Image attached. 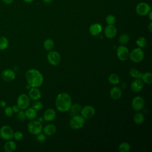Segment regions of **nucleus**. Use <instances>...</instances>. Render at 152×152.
<instances>
[{
	"instance_id": "nucleus-1",
	"label": "nucleus",
	"mask_w": 152,
	"mask_h": 152,
	"mask_svg": "<svg viewBox=\"0 0 152 152\" xmlns=\"http://www.w3.org/2000/svg\"><path fill=\"white\" fill-rule=\"evenodd\" d=\"M26 79L31 87H39L43 83V76L37 69L31 68L26 72Z\"/></svg>"
},
{
	"instance_id": "nucleus-2",
	"label": "nucleus",
	"mask_w": 152,
	"mask_h": 152,
	"mask_svg": "<svg viewBox=\"0 0 152 152\" xmlns=\"http://www.w3.org/2000/svg\"><path fill=\"white\" fill-rule=\"evenodd\" d=\"M72 105V99L66 93H61L58 94L55 100V106L58 110L61 112L69 111Z\"/></svg>"
},
{
	"instance_id": "nucleus-3",
	"label": "nucleus",
	"mask_w": 152,
	"mask_h": 152,
	"mask_svg": "<svg viewBox=\"0 0 152 152\" xmlns=\"http://www.w3.org/2000/svg\"><path fill=\"white\" fill-rule=\"evenodd\" d=\"M27 130L28 132L34 135H37L41 133L43 130V125L42 122L34 119L30 121L27 125Z\"/></svg>"
},
{
	"instance_id": "nucleus-4",
	"label": "nucleus",
	"mask_w": 152,
	"mask_h": 152,
	"mask_svg": "<svg viewBox=\"0 0 152 152\" xmlns=\"http://www.w3.org/2000/svg\"><path fill=\"white\" fill-rule=\"evenodd\" d=\"M129 58L134 63H139L141 62L144 58V51L140 48H135L129 52Z\"/></svg>"
},
{
	"instance_id": "nucleus-5",
	"label": "nucleus",
	"mask_w": 152,
	"mask_h": 152,
	"mask_svg": "<svg viewBox=\"0 0 152 152\" xmlns=\"http://www.w3.org/2000/svg\"><path fill=\"white\" fill-rule=\"evenodd\" d=\"M85 124V119L79 115H76L72 116L69 121V126L73 129H81Z\"/></svg>"
},
{
	"instance_id": "nucleus-6",
	"label": "nucleus",
	"mask_w": 152,
	"mask_h": 152,
	"mask_svg": "<svg viewBox=\"0 0 152 152\" xmlns=\"http://www.w3.org/2000/svg\"><path fill=\"white\" fill-rule=\"evenodd\" d=\"M14 131L12 128L7 125H3L0 128V137L1 138L5 140H11L13 138Z\"/></svg>"
},
{
	"instance_id": "nucleus-7",
	"label": "nucleus",
	"mask_w": 152,
	"mask_h": 152,
	"mask_svg": "<svg viewBox=\"0 0 152 152\" xmlns=\"http://www.w3.org/2000/svg\"><path fill=\"white\" fill-rule=\"evenodd\" d=\"M30 104V98L29 96L23 93L18 96L17 99V104L20 109V110H25L28 108Z\"/></svg>"
},
{
	"instance_id": "nucleus-8",
	"label": "nucleus",
	"mask_w": 152,
	"mask_h": 152,
	"mask_svg": "<svg viewBox=\"0 0 152 152\" xmlns=\"http://www.w3.org/2000/svg\"><path fill=\"white\" fill-rule=\"evenodd\" d=\"M151 10V6L145 2H139L135 7V12L140 16L147 15Z\"/></svg>"
},
{
	"instance_id": "nucleus-9",
	"label": "nucleus",
	"mask_w": 152,
	"mask_h": 152,
	"mask_svg": "<svg viewBox=\"0 0 152 152\" xmlns=\"http://www.w3.org/2000/svg\"><path fill=\"white\" fill-rule=\"evenodd\" d=\"M47 59L49 64L53 66L58 65L61 61L60 54L55 50H50L48 53Z\"/></svg>"
},
{
	"instance_id": "nucleus-10",
	"label": "nucleus",
	"mask_w": 152,
	"mask_h": 152,
	"mask_svg": "<svg viewBox=\"0 0 152 152\" xmlns=\"http://www.w3.org/2000/svg\"><path fill=\"white\" fill-rule=\"evenodd\" d=\"M116 55L118 58L122 61H125L127 60L129 55V50L128 48L124 45H120L116 49Z\"/></svg>"
},
{
	"instance_id": "nucleus-11",
	"label": "nucleus",
	"mask_w": 152,
	"mask_h": 152,
	"mask_svg": "<svg viewBox=\"0 0 152 152\" xmlns=\"http://www.w3.org/2000/svg\"><path fill=\"white\" fill-rule=\"evenodd\" d=\"M145 105V102L144 99L141 96L135 97L131 102V107L135 111L141 110Z\"/></svg>"
},
{
	"instance_id": "nucleus-12",
	"label": "nucleus",
	"mask_w": 152,
	"mask_h": 152,
	"mask_svg": "<svg viewBox=\"0 0 152 152\" xmlns=\"http://www.w3.org/2000/svg\"><path fill=\"white\" fill-rule=\"evenodd\" d=\"M15 72L12 69H5L1 72L2 79L6 82H11L15 78Z\"/></svg>"
},
{
	"instance_id": "nucleus-13",
	"label": "nucleus",
	"mask_w": 152,
	"mask_h": 152,
	"mask_svg": "<svg viewBox=\"0 0 152 152\" xmlns=\"http://www.w3.org/2000/svg\"><path fill=\"white\" fill-rule=\"evenodd\" d=\"M80 112L81 115L84 119H89L94 115L96 110L93 106L90 105H87L81 108Z\"/></svg>"
},
{
	"instance_id": "nucleus-14",
	"label": "nucleus",
	"mask_w": 152,
	"mask_h": 152,
	"mask_svg": "<svg viewBox=\"0 0 152 152\" xmlns=\"http://www.w3.org/2000/svg\"><path fill=\"white\" fill-rule=\"evenodd\" d=\"M131 90L134 93H138L144 87V83L141 79H135L132 81L130 86Z\"/></svg>"
},
{
	"instance_id": "nucleus-15",
	"label": "nucleus",
	"mask_w": 152,
	"mask_h": 152,
	"mask_svg": "<svg viewBox=\"0 0 152 152\" xmlns=\"http://www.w3.org/2000/svg\"><path fill=\"white\" fill-rule=\"evenodd\" d=\"M117 34V28L114 25H107L104 28V35L108 39H112Z\"/></svg>"
},
{
	"instance_id": "nucleus-16",
	"label": "nucleus",
	"mask_w": 152,
	"mask_h": 152,
	"mask_svg": "<svg viewBox=\"0 0 152 152\" xmlns=\"http://www.w3.org/2000/svg\"><path fill=\"white\" fill-rule=\"evenodd\" d=\"M56 112L53 109H46L43 114V119L45 121L50 122L55 119L56 118Z\"/></svg>"
},
{
	"instance_id": "nucleus-17",
	"label": "nucleus",
	"mask_w": 152,
	"mask_h": 152,
	"mask_svg": "<svg viewBox=\"0 0 152 152\" xmlns=\"http://www.w3.org/2000/svg\"><path fill=\"white\" fill-rule=\"evenodd\" d=\"M28 96L30 99L37 100L41 97V92L38 87H31L29 89Z\"/></svg>"
},
{
	"instance_id": "nucleus-18",
	"label": "nucleus",
	"mask_w": 152,
	"mask_h": 152,
	"mask_svg": "<svg viewBox=\"0 0 152 152\" xmlns=\"http://www.w3.org/2000/svg\"><path fill=\"white\" fill-rule=\"evenodd\" d=\"M102 26L99 23H94L90 25L89 32L92 36H98L102 31Z\"/></svg>"
},
{
	"instance_id": "nucleus-19",
	"label": "nucleus",
	"mask_w": 152,
	"mask_h": 152,
	"mask_svg": "<svg viewBox=\"0 0 152 152\" xmlns=\"http://www.w3.org/2000/svg\"><path fill=\"white\" fill-rule=\"evenodd\" d=\"M57 128L56 126L52 124H48L46 125L43 128V133L48 135V136H51L53 134H55L56 132Z\"/></svg>"
},
{
	"instance_id": "nucleus-20",
	"label": "nucleus",
	"mask_w": 152,
	"mask_h": 152,
	"mask_svg": "<svg viewBox=\"0 0 152 152\" xmlns=\"http://www.w3.org/2000/svg\"><path fill=\"white\" fill-rule=\"evenodd\" d=\"M110 97L114 100H119L122 96V91L119 87L114 86L110 90Z\"/></svg>"
},
{
	"instance_id": "nucleus-21",
	"label": "nucleus",
	"mask_w": 152,
	"mask_h": 152,
	"mask_svg": "<svg viewBox=\"0 0 152 152\" xmlns=\"http://www.w3.org/2000/svg\"><path fill=\"white\" fill-rule=\"evenodd\" d=\"M4 150L5 152H12L15 151L17 148V145L15 142L13 141L8 140L4 145Z\"/></svg>"
},
{
	"instance_id": "nucleus-22",
	"label": "nucleus",
	"mask_w": 152,
	"mask_h": 152,
	"mask_svg": "<svg viewBox=\"0 0 152 152\" xmlns=\"http://www.w3.org/2000/svg\"><path fill=\"white\" fill-rule=\"evenodd\" d=\"M26 118L30 120H33L37 117V111L33 107H28L24 111Z\"/></svg>"
},
{
	"instance_id": "nucleus-23",
	"label": "nucleus",
	"mask_w": 152,
	"mask_h": 152,
	"mask_svg": "<svg viewBox=\"0 0 152 152\" xmlns=\"http://www.w3.org/2000/svg\"><path fill=\"white\" fill-rule=\"evenodd\" d=\"M81 105L79 104V103H74V104H72L69 111V114L71 116H73L74 115H78L81 110Z\"/></svg>"
},
{
	"instance_id": "nucleus-24",
	"label": "nucleus",
	"mask_w": 152,
	"mask_h": 152,
	"mask_svg": "<svg viewBox=\"0 0 152 152\" xmlns=\"http://www.w3.org/2000/svg\"><path fill=\"white\" fill-rule=\"evenodd\" d=\"M141 80L147 84H151L152 83V74L151 72H146L142 74Z\"/></svg>"
},
{
	"instance_id": "nucleus-25",
	"label": "nucleus",
	"mask_w": 152,
	"mask_h": 152,
	"mask_svg": "<svg viewBox=\"0 0 152 152\" xmlns=\"http://www.w3.org/2000/svg\"><path fill=\"white\" fill-rule=\"evenodd\" d=\"M43 47L47 51L51 50L54 47V42L51 39H46L43 42Z\"/></svg>"
},
{
	"instance_id": "nucleus-26",
	"label": "nucleus",
	"mask_w": 152,
	"mask_h": 152,
	"mask_svg": "<svg viewBox=\"0 0 152 152\" xmlns=\"http://www.w3.org/2000/svg\"><path fill=\"white\" fill-rule=\"evenodd\" d=\"M144 115L141 112H137L136 113L134 116H133V120L134 122L137 124H141L144 121Z\"/></svg>"
},
{
	"instance_id": "nucleus-27",
	"label": "nucleus",
	"mask_w": 152,
	"mask_h": 152,
	"mask_svg": "<svg viewBox=\"0 0 152 152\" xmlns=\"http://www.w3.org/2000/svg\"><path fill=\"white\" fill-rule=\"evenodd\" d=\"M129 74L132 78L135 79H141L142 73L138 69L132 68L129 70Z\"/></svg>"
},
{
	"instance_id": "nucleus-28",
	"label": "nucleus",
	"mask_w": 152,
	"mask_h": 152,
	"mask_svg": "<svg viewBox=\"0 0 152 152\" xmlns=\"http://www.w3.org/2000/svg\"><path fill=\"white\" fill-rule=\"evenodd\" d=\"M108 81L110 84L116 86L119 84L120 79L119 76L116 74H112L108 77Z\"/></svg>"
},
{
	"instance_id": "nucleus-29",
	"label": "nucleus",
	"mask_w": 152,
	"mask_h": 152,
	"mask_svg": "<svg viewBox=\"0 0 152 152\" xmlns=\"http://www.w3.org/2000/svg\"><path fill=\"white\" fill-rule=\"evenodd\" d=\"M8 39L5 36H0V50H4L8 47Z\"/></svg>"
},
{
	"instance_id": "nucleus-30",
	"label": "nucleus",
	"mask_w": 152,
	"mask_h": 152,
	"mask_svg": "<svg viewBox=\"0 0 152 152\" xmlns=\"http://www.w3.org/2000/svg\"><path fill=\"white\" fill-rule=\"evenodd\" d=\"M131 150V146L129 144L126 142H121L118 147V150L120 152H129Z\"/></svg>"
},
{
	"instance_id": "nucleus-31",
	"label": "nucleus",
	"mask_w": 152,
	"mask_h": 152,
	"mask_svg": "<svg viewBox=\"0 0 152 152\" xmlns=\"http://www.w3.org/2000/svg\"><path fill=\"white\" fill-rule=\"evenodd\" d=\"M129 39H130V37L128 34L123 33L119 36L118 40L121 45H125V44H126L129 41Z\"/></svg>"
},
{
	"instance_id": "nucleus-32",
	"label": "nucleus",
	"mask_w": 152,
	"mask_h": 152,
	"mask_svg": "<svg viewBox=\"0 0 152 152\" xmlns=\"http://www.w3.org/2000/svg\"><path fill=\"white\" fill-rule=\"evenodd\" d=\"M136 44L138 48H142L146 46L147 40L145 39V38L144 37L141 36V37H138L137 39V40H136Z\"/></svg>"
},
{
	"instance_id": "nucleus-33",
	"label": "nucleus",
	"mask_w": 152,
	"mask_h": 152,
	"mask_svg": "<svg viewBox=\"0 0 152 152\" xmlns=\"http://www.w3.org/2000/svg\"><path fill=\"white\" fill-rule=\"evenodd\" d=\"M106 22L107 25H114L116 23V17L112 14H109L106 17Z\"/></svg>"
},
{
	"instance_id": "nucleus-34",
	"label": "nucleus",
	"mask_w": 152,
	"mask_h": 152,
	"mask_svg": "<svg viewBox=\"0 0 152 152\" xmlns=\"http://www.w3.org/2000/svg\"><path fill=\"white\" fill-rule=\"evenodd\" d=\"M32 107L36 111L40 110L43 107V104L40 101L35 100V102L32 104Z\"/></svg>"
},
{
	"instance_id": "nucleus-35",
	"label": "nucleus",
	"mask_w": 152,
	"mask_h": 152,
	"mask_svg": "<svg viewBox=\"0 0 152 152\" xmlns=\"http://www.w3.org/2000/svg\"><path fill=\"white\" fill-rule=\"evenodd\" d=\"M23 138V134L21 131H17L15 132H14V135L13 138H14L16 141H20Z\"/></svg>"
},
{
	"instance_id": "nucleus-36",
	"label": "nucleus",
	"mask_w": 152,
	"mask_h": 152,
	"mask_svg": "<svg viewBox=\"0 0 152 152\" xmlns=\"http://www.w3.org/2000/svg\"><path fill=\"white\" fill-rule=\"evenodd\" d=\"M13 111L12 109V107L11 106H5L4 107V113L6 116L11 117L13 115Z\"/></svg>"
},
{
	"instance_id": "nucleus-37",
	"label": "nucleus",
	"mask_w": 152,
	"mask_h": 152,
	"mask_svg": "<svg viewBox=\"0 0 152 152\" xmlns=\"http://www.w3.org/2000/svg\"><path fill=\"white\" fill-rule=\"evenodd\" d=\"M17 118L20 121H24L26 119L25 112L23 110H20L17 113Z\"/></svg>"
},
{
	"instance_id": "nucleus-38",
	"label": "nucleus",
	"mask_w": 152,
	"mask_h": 152,
	"mask_svg": "<svg viewBox=\"0 0 152 152\" xmlns=\"http://www.w3.org/2000/svg\"><path fill=\"white\" fill-rule=\"evenodd\" d=\"M37 135V140L38 141H39L40 142H43L46 141V136H45V134H42V132H41L39 134Z\"/></svg>"
},
{
	"instance_id": "nucleus-39",
	"label": "nucleus",
	"mask_w": 152,
	"mask_h": 152,
	"mask_svg": "<svg viewBox=\"0 0 152 152\" xmlns=\"http://www.w3.org/2000/svg\"><path fill=\"white\" fill-rule=\"evenodd\" d=\"M12 109L13 112H14V113H17V112L20 110V109L19 107L17 106V104L13 105V106H12Z\"/></svg>"
},
{
	"instance_id": "nucleus-40",
	"label": "nucleus",
	"mask_w": 152,
	"mask_h": 152,
	"mask_svg": "<svg viewBox=\"0 0 152 152\" xmlns=\"http://www.w3.org/2000/svg\"><path fill=\"white\" fill-rule=\"evenodd\" d=\"M2 2H4L5 4L7 5H10L11 4H12L14 1V0H2Z\"/></svg>"
},
{
	"instance_id": "nucleus-41",
	"label": "nucleus",
	"mask_w": 152,
	"mask_h": 152,
	"mask_svg": "<svg viewBox=\"0 0 152 152\" xmlns=\"http://www.w3.org/2000/svg\"><path fill=\"white\" fill-rule=\"evenodd\" d=\"M0 106L1 107H5L6 106H7V102L4 100H2L0 101Z\"/></svg>"
},
{
	"instance_id": "nucleus-42",
	"label": "nucleus",
	"mask_w": 152,
	"mask_h": 152,
	"mask_svg": "<svg viewBox=\"0 0 152 152\" xmlns=\"http://www.w3.org/2000/svg\"><path fill=\"white\" fill-rule=\"evenodd\" d=\"M148 29L150 32L152 31V22L150 21L148 25Z\"/></svg>"
},
{
	"instance_id": "nucleus-43",
	"label": "nucleus",
	"mask_w": 152,
	"mask_h": 152,
	"mask_svg": "<svg viewBox=\"0 0 152 152\" xmlns=\"http://www.w3.org/2000/svg\"><path fill=\"white\" fill-rule=\"evenodd\" d=\"M147 15L148 16V18H149L150 21H152V17H151V16H152V11L151 10V11L148 13V14H147Z\"/></svg>"
},
{
	"instance_id": "nucleus-44",
	"label": "nucleus",
	"mask_w": 152,
	"mask_h": 152,
	"mask_svg": "<svg viewBox=\"0 0 152 152\" xmlns=\"http://www.w3.org/2000/svg\"><path fill=\"white\" fill-rule=\"evenodd\" d=\"M43 2L45 3V4H50L51 3L53 0H42Z\"/></svg>"
},
{
	"instance_id": "nucleus-45",
	"label": "nucleus",
	"mask_w": 152,
	"mask_h": 152,
	"mask_svg": "<svg viewBox=\"0 0 152 152\" xmlns=\"http://www.w3.org/2000/svg\"><path fill=\"white\" fill-rule=\"evenodd\" d=\"M24 2H25L26 3H28V4H29V3H31L34 0H23Z\"/></svg>"
},
{
	"instance_id": "nucleus-46",
	"label": "nucleus",
	"mask_w": 152,
	"mask_h": 152,
	"mask_svg": "<svg viewBox=\"0 0 152 152\" xmlns=\"http://www.w3.org/2000/svg\"><path fill=\"white\" fill-rule=\"evenodd\" d=\"M31 87L28 84H27V86H26V88H27V89H30Z\"/></svg>"
},
{
	"instance_id": "nucleus-47",
	"label": "nucleus",
	"mask_w": 152,
	"mask_h": 152,
	"mask_svg": "<svg viewBox=\"0 0 152 152\" xmlns=\"http://www.w3.org/2000/svg\"><path fill=\"white\" fill-rule=\"evenodd\" d=\"M39 122H42V121H43V118H40L39 119V120H38Z\"/></svg>"
}]
</instances>
